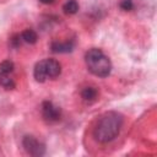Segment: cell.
Instances as JSON below:
<instances>
[{"instance_id": "7", "label": "cell", "mask_w": 157, "mask_h": 157, "mask_svg": "<svg viewBox=\"0 0 157 157\" xmlns=\"http://www.w3.org/2000/svg\"><path fill=\"white\" fill-rule=\"evenodd\" d=\"M81 97H82V99H83L85 102H87V103H93V102L97 99V97H98V91H97L96 87H91V86L85 87V88L81 91Z\"/></svg>"}, {"instance_id": "13", "label": "cell", "mask_w": 157, "mask_h": 157, "mask_svg": "<svg viewBox=\"0 0 157 157\" xmlns=\"http://www.w3.org/2000/svg\"><path fill=\"white\" fill-rule=\"evenodd\" d=\"M21 40H22V38H21V34H13L11 38H10V42H9V44H10V47L11 48H18L20 45H21Z\"/></svg>"}, {"instance_id": "1", "label": "cell", "mask_w": 157, "mask_h": 157, "mask_svg": "<svg viewBox=\"0 0 157 157\" xmlns=\"http://www.w3.org/2000/svg\"><path fill=\"white\" fill-rule=\"evenodd\" d=\"M124 123V118L118 112H107L99 117L94 128L93 136L101 144L113 141L120 132Z\"/></svg>"}, {"instance_id": "2", "label": "cell", "mask_w": 157, "mask_h": 157, "mask_svg": "<svg viewBox=\"0 0 157 157\" xmlns=\"http://www.w3.org/2000/svg\"><path fill=\"white\" fill-rule=\"evenodd\" d=\"M85 63L91 74L97 77H107L112 71V63L102 49L92 48L85 54Z\"/></svg>"}, {"instance_id": "14", "label": "cell", "mask_w": 157, "mask_h": 157, "mask_svg": "<svg viewBox=\"0 0 157 157\" xmlns=\"http://www.w3.org/2000/svg\"><path fill=\"white\" fill-rule=\"evenodd\" d=\"M119 7L124 11H131L134 9V2L132 0H121L119 2Z\"/></svg>"}, {"instance_id": "8", "label": "cell", "mask_w": 157, "mask_h": 157, "mask_svg": "<svg viewBox=\"0 0 157 157\" xmlns=\"http://www.w3.org/2000/svg\"><path fill=\"white\" fill-rule=\"evenodd\" d=\"M33 76L37 82H44L47 80L45 75V67H44V60H40L36 64L34 70H33Z\"/></svg>"}, {"instance_id": "6", "label": "cell", "mask_w": 157, "mask_h": 157, "mask_svg": "<svg viewBox=\"0 0 157 157\" xmlns=\"http://www.w3.org/2000/svg\"><path fill=\"white\" fill-rule=\"evenodd\" d=\"M75 43L74 40L67 42H53L50 44V49L53 53H70L74 50Z\"/></svg>"}, {"instance_id": "4", "label": "cell", "mask_w": 157, "mask_h": 157, "mask_svg": "<svg viewBox=\"0 0 157 157\" xmlns=\"http://www.w3.org/2000/svg\"><path fill=\"white\" fill-rule=\"evenodd\" d=\"M42 115L47 123H56L60 120L61 110L59 107L54 105L50 101H44L42 103Z\"/></svg>"}, {"instance_id": "9", "label": "cell", "mask_w": 157, "mask_h": 157, "mask_svg": "<svg viewBox=\"0 0 157 157\" xmlns=\"http://www.w3.org/2000/svg\"><path fill=\"white\" fill-rule=\"evenodd\" d=\"M0 86L5 90H13L16 87V83L13 78L10 76V74H5L0 71Z\"/></svg>"}, {"instance_id": "3", "label": "cell", "mask_w": 157, "mask_h": 157, "mask_svg": "<svg viewBox=\"0 0 157 157\" xmlns=\"http://www.w3.org/2000/svg\"><path fill=\"white\" fill-rule=\"evenodd\" d=\"M22 146L26 150V152L31 156H43L45 153V145L42 144L39 140H37L32 135H26L22 139Z\"/></svg>"}, {"instance_id": "11", "label": "cell", "mask_w": 157, "mask_h": 157, "mask_svg": "<svg viewBox=\"0 0 157 157\" xmlns=\"http://www.w3.org/2000/svg\"><path fill=\"white\" fill-rule=\"evenodd\" d=\"M63 10L65 13L67 15H75L77 11H78V2L76 0H67L64 6H63Z\"/></svg>"}, {"instance_id": "10", "label": "cell", "mask_w": 157, "mask_h": 157, "mask_svg": "<svg viewBox=\"0 0 157 157\" xmlns=\"http://www.w3.org/2000/svg\"><path fill=\"white\" fill-rule=\"evenodd\" d=\"M21 38L25 43H28V44H34L38 39V36L36 33V31L33 29H25L22 33H21Z\"/></svg>"}, {"instance_id": "5", "label": "cell", "mask_w": 157, "mask_h": 157, "mask_svg": "<svg viewBox=\"0 0 157 157\" xmlns=\"http://www.w3.org/2000/svg\"><path fill=\"white\" fill-rule=\"evenodd\" d=\"M47 78H56L61 72V65L55 59H44Z\"/></svg>"}, {"instance_id": "12", "label": "cell", "mask_w": 157, "mask_h": 157, "mask_svg": "<svg viewBox=\"0 0 157 157\" xmlns=\"http://www.w3.org/2000/svg\"><path fill=\"white\" fill-rule=\"evenodd\" d=\"M15 69V65L11 60H4L0 63V71L5 74H11Z\"/></svg>"}, {"instance_id": "15", "label": "cell", "mask_w": 157, "mask_h": 157, "mask_svg": "<svg viewBox=\"0 0 157 157\" xmlns=\"http://www.w3.org/2000/svg\"><path fill=\"white\" fill-rule=\"evenodd\" d=\"M42 4H45V5H49V4H53L55 0H39Z\"/></svg>"}]
</instances>
